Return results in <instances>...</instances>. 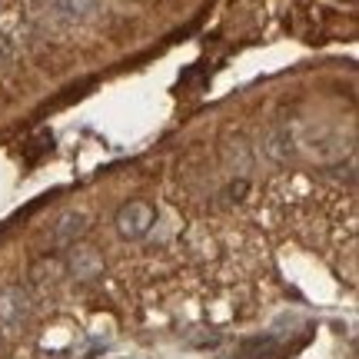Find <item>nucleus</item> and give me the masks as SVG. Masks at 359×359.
I'll return each instance as SVG.
<instances>
[{
  "mask_svg": "<svg viewBox=\"0 0 359 359\" xmlns=\"http://www.w3.org/2000/svg\"><path fill=\"white\" fill-rule=\"evenodd\" d=\"M116 233L123 236V240H143L147 233L154 230L156 223V210L147 200H127V203L116 210Z\"/></svg>",
  "mask_w": 359,
  "mask_h": 359,
  "instance_id": "nucleus-1",
  "label": "nucleus"
},
{
  "mask_svg": "<svg viewBox=\"0 0 359 359\" xmlns=\"http://www.w3.org/2000/svg\"><path fill=\"white\" fill-rule=\"evenodd\" d=\"M30 320V296L24 286H4L0 290V326L20 330Z\"/></svg>",
  "mask_w": 359,
  "mask_h": 359,
  "instance_id": "nucleus-2",
  "label": "nucleus"
},
{
  "mask_svg": "<svg viewBox=\"0 0 359 359\" xmlns=\"http://www.w3.org/2000/svg\"><path fill=\"white\" fill-rule=\"evenodd\" d=\"M67 250H70V253H67V259H64V269L74 276V280L87 283V280H97L103 273V257L93 250V246L74 243V246H67Z\"/></svg>",
  "mask_w": 359,
  "mask_h": 359,
  "instance_id": "nucleus-3",
  "label": "nucleus"
},
{
  "mask_svg": "<svg viewBox=\"0 0 359 359\" xmlns=\"http://www.w3.org/2000/svg\"><path fill=\"white\" fill-rule=\"evenodd\" d=\"M90 219L87 213H77V210H70V213H64V217H57V223H53L50 230V240L53 246H74L83 240V233H87Z\"/></svg>",
  "mask_w": 359,
  "mask_h": 359,
  "instance_id": "nucleus-4",
  "label": "nucleus"
},
{
  "mask_svg": "<svg viewBox=\"0 0 359 359\" xmlns=\"http://www.w3.org/2000/svg\"><path fill=\"white\" fill-rule=\"evenodd\" d=\"M50 13L64 24H83L100 13V0H50Z\"/></svg>",
  "mask_w": 359,
  "mask_h": 359,
  "instance_id": "nucleus-5",
  "label": "nucleus"
},
{
  "mask_svg": "<svg viewBox=\"0 0 359 359\" xmlns=\"http://www.w3.org/2000/svg\"><path fill=\"white\" fill-rule=\"evenodd\" d=\"M263 154L273 160V163H286V160H293L296 154V140L290 127H269L266 137H263Z\"/></svg>",
  "mask_w": 359,
  "mask_h": 359,
  "instance_id": "nucleus-6",
  "label": "nucleus"
},
{
  "mask_svg": "<svg viewBox=\"0 0 359 359\" xmlns=\"http://www.w3.org/2000/svg\"><path fill=\"white\" fill-rule=\"evenodd\" d=\"M64 276V263H57V259H43L34 266V283L37 286H53V283Z\"/></svg>",
  "mask_w": 359,
  "mask_h": 359,
  "instance_id": "nucleus-7",
  "label": "nucleus"
},
{
  "mask_svg": "<svg viewBox=\"0 0 359 359\" xmlns=\"http://www.w3.org/2000/svg\"><path fill=\"white\" fill-rule=\"evenodd\" d=\"M273 356V339H250L240 349V359H269Z\"/></svg>",
  "mask_w": 359,
  "mask_h": 359,
  "instance_id": "nucleus-8",
  "label": "nucleus"
},
{
  "mask_svg": "<svg viewBox=\"0 0 359 359\" xmlns=\"http://www.w3.org/2000/svg\"><path fill=\"white\" fill-rule=\"evenodd\" d=\"M27 150H30V154H37V156L50 154V150H53V133H50V130H40L37 137L27 143Z\"/></svg>",
  "mask_w": 359,
  "mask_h": 359,
  "instance_id": "nucleus-9",
  "label": "nucleus"
},
{
  "mask_svg": "<svg viewBox=\"0 0 359 359\" xmlns=\"http://www.w3.org/2000/svg\"><path fill=\"white\" fill-rule=\"evenodd\" d=\"M4 60H7V40L0 37V64H4Z\"/></svg>",
  "mask_w": 359,
  "mask_h": 359,
  "instance_id": "nucleus-10",
  "label": "nucleus"
}]
</instances>
